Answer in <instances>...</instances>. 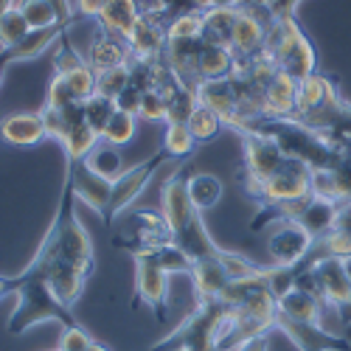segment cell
Wrapping results in <instances>:
<instances>
[{
    "label": "cell",
    "mask_w": 351,
    "mask_h": 351,
    "mask_svg": "<svg viewBox=\"0 0 351 351\" xmlns=\"http://www.w3.org/2000/svg\"><path fill=\"white\" fill-rule=\"evenodd\" d=\"M135 258V298L143 301L160 320L166 317V301H169V273L155 261L152 253H138Z\"/></svg>",
    "instance_id": "cell-13"
},
{
    "label": "cell",
    "mask_w": 351,
    "mask_h": 351,
    "mask_svg": "<svg viewBox=\"0 0 351 351\" xmlns=\"http://www.w3.org/2000/svg\"><path fill=\"white\" fill-rule=\"evenodd\" d=\"M73 104H84L76 99V93L68 87V82L62 76H51L48 82V93H45V107H56V110H65Z\"/></svg>",
    "instance_id": "cell-47"
},
{
    "label": "cell",
    "mask_w": 351,
    "mask_h": 351,
    "mask_svg": "<svg viewBox=\"0 0 351 351\" xmlns=\"http://www.w3.org/2000/svg\"><path fill=\"white\" fill-rule=\"evenodd\" d=\"M298 3H301V0H273L270 14H273V17H295Z\"/></svg>",
    "instance_id": "cell-52"
},
{
    "label": "cell",
    "mask_w": 351,
    "mask_h": 351,
    "mask_svg": "<svg viewBox=\"0 0 351 351\" xmlns=\"http://www.w3.org/2000/svg\"><path fill=\"white\" fill-rule=\"evenodd\" d=\"M324 312L326 304L320 301L317 292L306 287H292L284 298H278V315L289 320H304V324H324Z\"/></svg>",
    "instance_id": "cell-22"
},
{
    "label": "cell",
    "mask_w": 351,
    "mask_h": 351,
    "mask_svg": "<svg viewBox=\"0 0 351 351\" xmlns=\"http://www.w3.org/2000/svg\"><path fill=\"white\" fill-rule=\"evenodd\" d=\"M337 217H340V206H337V202L309 197V202L304 206L298 222L312 233L315 239H324L326 233H332L337 228Z\"/></svg>",
    "instance_id": "cell-26"
},
{
    "label": "cell",
    "mask_w": 351,
    "mask_h": 351,
    "mask_svg": "<svg viewBox=\"0 0 351 351\" xmlns=\"http://www.w3.org/2000/svg\"><path fill=\"white\" fill-rule=\"evenodd\" d=\"M43 121H45V130H48V138L60 141L79 124H84V104H73V107H65V110H56V107H43L40 110Z\"/></svg>",
    "instance_id": "cell-31"
},
{
    "label": "cell",
    "mask_w": 351,
    "mask_h": 351,
    "mask_svg": "<svg viewBox=\"0 0 351 351\" xmlns=\"http://www.w3.org/2000/svg\"><path fill=\"white\" fill-rule=\"evenodd\" d=\"M276 332L292 340L298 351H348V340L343 335H335L320 324H304V320H289L284 315L276 317Z\"/></svg>",
    "instance_id": "cell-15"
},
{
    "label": "cell",
    "mask_w": 351,
    "mask_h": 351,
    "mask_svg": "<svg viewBox=\"0 0 351 351\" xmlns=\"http://www.w3.org/2000/svg\"><path fill=\"white\" fill-rule=\"evenodd\" d=\"M265 53H270V60L278 65V71L295 76L298 82L317 73L315 45L301 28L298 17H273Z\"/></svg>",
    "instance_id": "cell-3"
},
{
    "label": "cell",
    "mask_w": 351,
    "mask_h": 351,
    "mask_svg": "<svg viewBox=\"0 0 351 351\" xmlns=\"http://www.w3.org/2000/svg\"><path fill=\"white\" fill-rule=\"evenodd\" d=\"M237 17H239V9H208V12H202V43L230 48Z\"/></svg>",
    "instance_id": "cell-27"
},
{
    "label": "cell",
    "mask_w": 351,
    "mask_h": 351,
    "mask_svg": "<svg viewBox=\"0 0 351 351\" xmlns=\"http://www.w3.org/2000/svg\"><path fill=\"white\" fill-rule=\"evenodd\" d=\"M14 3H17V0H0V14H6V12L14 6Z\"/></svg>",
    "instance_id": "cell-58"
},
{
    "label": "cell",
    "mask_w": 351,
    "mask_h": 351,
    "mask_svg": "<svg viewBox=\"0 0 351 351\" xmlns=\"http://www.w3.org/2000/svg\"><path fill=\"white\" fill-rule=\"evenodd\" d=\"M127 87H130V62L96 73V93L104 96V99H112L115 101V99H119L127 90Z\"/></svg>",
    "instance_id": "cell-40"
},
{
    "label": "cell",
    "mask_w": 351,
    "mask_h": 351,
    "mask_svg": "<svg viewBox=\"0 0 351 351\" xmlns=\"http://www.w3.org/2000/svg\"><path fill=\"white\" fill-rule=\"evenodd\" d=\"M0 138L12 146H34L48 138L40 112H12L0 121Z\"/></svg>",
    "instance_id": "cell-21"
},
{
    "label": "cell",
    "mask_w": 351,
    "mask_h": 351,
    "mask_svg": "<svg viewBox=\"0 0 351 351\" xmlns=\"http://www.w3.org/2000/svg\"><path fill=\"white\" fill-rule=\"evenodd\" d=\"M53 351H56V348H53Z\"/></svg>",
    "instance_id": "cell-63"
},
{
    "label": "cell",
    "mask_w": 351,
    "mask_h": 351,
    "mask_svg": "<svg viewBox=\"0 0 351 351\" xmlns=\"http://www.w3.org/2000/svg\"><path fill=\"white\" fill-rule=\"evenodd\" d=\"M186 180L189 178L183 174V169L178 166L169 174V180L163 183V189H160V211H163V217H166V222H169L174 237H178V233L199 214L194 208L191 197H189V183Z\"/></svg>",
    "instance_id": "cell-16"
},
{
    "label": "cell",
    "mask_w": 351,
    "mask_h": 351,
    "mask_svg": "<svg viewBox=\"0 0 351 351\" xmlns=\"http://www.w3.org/2000/svg\"><path fill=\"white\" fill-rule=\"evenodd\" d=\"M48 3L56 9V14H60V23L62 25H73V23H79L76 20V9H73V3H71V0H48Z\"/></svg>",
    "instance_id": "cell-51"
},
{
    "label": "cell",
    "mask_w": 351,
    "mask_h": 351,
    "mask_svg": "<svg viewBox=\"0 0 351 351\" xmlns=\"http://www.w3.org/2000/svg\"><path fill=\"white\" fill-rule=\"evenodd\" d=\"M312 197V169L301 160L287 158V163L273 174L270 180H265L250 199H256L265 211H278L292 202H301Z\"/></svg>",
    "instance_id": "cell-6"
},
{
    "label": "cell",
    "mask_w": 351,
    "mask_h": 351,
    "mask_svg": "<svg viewBox=\"0 0 351 351\" xmlns=\"http://www.w3.org/2000/svg\"><path fill=\"white\" fill-rule=\"evenodd\" d=\"M6 289L17 292V306L9 317V335H23L37 324H60V326H79V320L73 317V309H68L60 298L53 295V289L48 281L32 270H23L12 278H6Z\"/></svg>",
    "instance_id": "cell-2"
},
{
    "label": "cell",
    "mask_w": 351,
    "mask_h": 351,
    "mask_svg": "<svg viewBox=\"0 0 351 351\" xmlns=\"http://www.w3.org/2000/svg\"><path fill=\"white\" fill-rule=\"evenodd\" d=\"M267 348H270V340H267V337H256V340L242 343L237 351H267Z\"/></svg>",
    "instance_id": "cell-54"
},
{
    "label": "cell",
    "mask_w": 351,
    "mask_h": 351,
    "mask_svg": "<svg viewBox=\"0 0 351 351\" xmlns=\"http://www.w3.org/2000/svg\"><path fill=\"white\" fill-rule=\"evenodd\" d=\"M250 6H261V9H270L273 6V0H247Z\"/></svg>",
    "instance_id": "cell-57"
},
{
    "label": "cell",
    "mask_w": 351,
    "mask_h": 351,
    "mask_svg": "<svg viewBox=\"0 0 351 351\" xmlns=\"http://www.w3.org/2000/svg\"><path fill=\"white\" fill-rule=\"evenodd\" d=\"M87 65H90L96 73L101 71H110V68H119V65H127L132 60V51L127 45V40L121 37H112L107 32H101L99 28V37L90 43V48H87L84 53Z\"/></svg>",
    "instance_id": "cell-24"
},
{
    "label": "cell",
    "mask_w": 351,
    "mask_h": 351,
    "mask_svg": "<svg viewBox=\"0 0 351 351\" xmlns=\"http://www.w3.org/2000/svg\"><path fill=\"white\" fill-rule=\"evenodd\" d=\"M84 163H87V169H90V171H96L99 178H104V180H110V183H115V180H119L121 174L127 171V169H124V158H121V152H119V146L107 143L104 138L96 143V149L84 158Z\"/></svg>",
    "instance_id": "cell-30"
},
{
    "label": "cell",
    "mask_w": 351,
    "mask_h": 351,
    "mask_svg": "<svg viewBox=\"0 0 351 351\" xmlns=\"http://www.w3.org/2000/svg\"><path fill=\"white\" fill-rule=\"evenodd\" d=\"M346 270H348V278H351V258L346 261Z\"/></svg>",
    "instance_id": "cell-62"
},
{
    "label": "cell",
    "mask_w": 351,
    "mask_h": 351,
    "mask_svg": "<svg viewBox=\"0 0 351 351\" xmlns=\"http://www.w3.org/2000/svg\"><path fill=\"white\" fill-rule=\"evenodd\" d=\"M65 183L73 189L76 199H82L84 206H90L101 219L107 217L110 199H112V183L110 180H104L96 171H90L84 160H68Z\"/></svg>",
    "instance_id": "cell-14"
},
{
    "label": "cell",
    "mask_w": 351,
    "mask_h": 351,
    "mask_svg": "<svg viewBox=\"0 0 351 351\" xmlns=\"http://www.w3.org/2000/svg\"><path fill=\"white\" fill-rule=\"evenodd\" d=\"M14 6L23 12V17L28 20V25H32V32L62 25L60 23V14H56V9L48 3V0H17Z\"/></svg>",
    "instance_id": "cell-38"
},
{
    "label": "cell",
    "mask_w": 351,
    "mask_h": 351,
    "mask_svg": "<svg viewBox=\"0 0 351 351\" xmlns=\"http://www.w3.org/2000/svg\"><path fill=\"white\" fill-rule=\"evenodd\" d=\"M138 20H141L138 0H110L107 9L101 12V17L96 20V25L101 28V32L112 34V37L127 40Z\"/></svg>",
    "instance_id": "cell-25"
},
{
    "label": "cell",
    "mask_w": 351,
    "mask_h": 351,
    "mask_svg": "<svg viewBox=\"0 0 351 351\" xmlns=\"http://www.w3.org/2000/svg\"><path fill=\"white\" fill-rule=\"evenodd\" d=\"M228 309L230 306L222 301L197 304L178 329L152 346V351H217V337Z\"/></svg>",
    "instance_id": "cell-4"
},
{
    "label": "cell",
    "mask_w": 351,
    "mask_h": 351,
    "mask_svg": "<svg viewBox=\"0 0 351 351\" xmlns=\"http://www.w3.org/2000/svg\"><path fill=\"white\" fill-rule=\"evenodd\" d=\"M101 141V135L96 130H90L87 124L73 127L65 138H62V149H65V160H84L96 149V143Z\"/></svg>",
    "instance_id": "cell-33"
},
{
    "label": "cell",
    "mask_w": 351,
    "mask_h": 351,
    "mask_svg": "<svg viewBox=\"0 0 351 351\" xmlns=\"http://www.w3.org/2000/svg\"><path fill=\"white\" fill-rule=\"evenodd\" d=\"M87 351H110V348H107L104 343H96V340H93V343H90V348H87Z\"/></svg>",
    "instance_id": "cell-59"
},
{
    "label": "cell",
    "mask_w": 351,
    "mask_h": 351,
    "mask_svg": "<svg viewBox=\"0 0 351 351\" xmlns=\"http://www.w3.org/2000/svg\"><path fill=\"white\" fill-rule=\"evenodd\" d=\"M270 23H273L270 9L245 3V6L239 9L237 25H233V43H230L233 53H237L239 60H253V56L265 53Z\"/></svg>",
    "instance_id": "cell-12"
},
{
    "label": "cell",
    "mask_w": 351,
    "mask_h": 351,
    "mask_svg": "<svg viewBox=\"0 0 351 351\" xmlns=\"http://www.w3.org/2000/svg\"><path fill=\"white\" fill-rule=\"evenodd\" d=\"M110 0H76L73 9H76V20H99L101 12L107 9Z\"/></svg>",
    "instance_id": "cell-49"
},
{
    "label": "cell",
    "mask_w": 351,
    "mask_h": 351,
    "mask_svg": "<svg viewBox=\"0 0 351 351\" xmlns=\"http://www.w3.org/2000/svg\"><path fill=\"white\" fill-rule=\"evenodd\" d=\"M73 189L62 183V197H60V208L56 217L45 233V239L40 250L34 253L28 270L37 276H48L56 267H73L84 276H93L96 270V250L90 242V233L82 225V219L73 211Z\"/></svg>",
    "instance_id": "cell-1"
},
{
    "label": "cell",
    "mask_w": 351,
    "mask_h": 351,
    "mask_svg": "<svg viewBox=\"0 0 351 351\" xmlns=\"http://www.w3.org/2000/svg\"><path fill=\"white\" fill-rule=\"evenodd\" d=\"M93 343V337L87 335L79 326H62V335H60V343H56V351H87Z\"/></svg>",
    "instance_id": "cell-48"
},
{
    "label": "cell",
    "mask_w": 351,
    "mask_h": 351,
    "mask_svg": "<svg viewBox=\"0 0 351 351\" xmlns=\"http://www.w3.org/2000/svg\"><path fill=\"white\" fill-rule=\"evenodd\" d=\"M317 239L298 219H276L267 230V256L276 267H301L315 253Z\"/></svg>",
    "instance_id": "cell-7"
},
{
    "label": "cell",
    "mask_w": 351,
    "mask_h": 351,
    "mask_svg": "<svg viewBox=\"0 0 351 351\" xmlns=\"http://www.w3.org/2000/svg\"><path fill=\"white\" fill-rule=\"evenodd\" d=\"M191 284H194V298L197 304H206V301H219L225 287L230 284L228 270L222 267L219 253L211 258H199L194 261V270H191Z\"/></svg>",
    "instance_id": "cell-19"
},
{
    "label": "cell",
    "mask_w": 351,
    "mask_h": 351,
    "mask_svg": "<svg viewBox=\"0 0 351 351\" xmlns=\"http://www.w3.org/2000/svg\"><path fill=\"white\" fill-rule=\"evenodd\" d=\"M337 230H346V233H351V202H346V206H340Z\"/></svg>",
    "instance_id": "cell-53"
},
{
    "label": "cell",
    "mask_w": 351,
    "mask_h": 351,
    "mask_svg": "<svg viewBox=\"0 0 351 351\" xmlns=\"http://www.w3.org/2000/svg\"><path fill=\"white\" fill-rule=\"evenodd\" d=\"M197 101L202 107L214 110L219 119L225 121V127L237 119L239 112V96H237V87H233L230 76L228 79H208V82H199L197 87Z\"/></svg>",
    "instance_id": "cell-20"
},
{
    "label": "cell",
    "mask_w": 351,
    "mask_h": 351,
    "mask_svg": "<svg viewBox=\"0 0 351 351\" xmlns=\"http://www.w3.org/2000/svg\"><path fill=\"white\" fill-rule=\"evenodd\" d=\"M186 183H189V197H191L194 208H197L199 214L211 211L217 202L222 199V194H225L222 180L217 178V174H208V171H194V174H189Z\"/></svg>",
    "instance_id": "cell-29"
},
{
    "label": "cell",
    "mask_w": 351,
    "mask_h": 351,
    "mask_svg": "<svg viewBox=\"0 0 351 351\" xmlns=\"http://www.w3.org/2000/svg\"><path fill=\"white\" fill-rule=\"evenodd\" d=\"M197 90L194 87H180L178 93H174L171 99H169V119H166V124L169 121H178V124H189V119H191V112L197 110Z\"/></svg>",
    "instance_id": "cell-43"
},
{
    "label": "cell",
    "mask_w": 351,
    "mask_h": 351,
    "mask_svg": "<svg viewBox=\"0 0 351 351\" xmlns=\"http://www.w3.org/2000/svg\"><path fill=\"white\" fill-rule=\"evenodd\" d=\"M242 146H245V189H247V197H253L256 189L265 180H270L287 163V155L265 132L242 135Z\"/></svg>",
    "instance_id": "cell-8"
},
{
    "label": "cell",
    "mask_w": 351,
    "mask_h": 351,
    "mask_svg": "<svg viewBox=\"0 0 351 351\" xmlns=\"http://www.w3.org/2000/svg\"><path fill=\"white\" fill-rule=\"evenodd\" d=\"M304 267L309 270L317 295L326 306H332L335 312L351 306V278H348V270H346V261L312 253L304 261Z\"/></svg>",
    "instance_id": "cell-10"
},
{
    "label": "cell",
    "mask_w": 351,
    "mask_h": 351,
    "mask_svg": "<svg viewBox=\"0 0 351 351\" xmlns=\"http://www.w3.org/2000/svg\"><path fill=\"white\" fill-rule=\"evenodd\" d=\"M189 130H191L197 143H208V141H214L225 130V121L219 119L214 110L197 104V110L191 112V119H189Z\"/></svg>",
    "instance_id": "cell-36"
},
{
    "label": "cell",
    "mask_w": 351,
    "mask_h": 351,
    "mask_svg": "<svg viewBox=\"0 0 351 351\" xmlns=\"http://www.w3.org/2000/svg\"><path fill=\"white\" fill-rule=\"evenodd\" d=\"M115 110H119V107H115L112 99H104V96L96 93L93 99L84 101V124L90 130H96L99 135H104V130H107V124H110Z\"/></svg>",
    "instance_id": "cell-41"
},
{
    "label": "cell",
    "mask_w": 351,
    "mask_h": 351,
    "mask_svg": "<svg viewBox=\"0 0 351 351\" xmlns=\"http://www.w3.org/2000/svg\"><path fill=\"white\" fill-rule=\"evenodd\" d=\"M3 73H6V65L0 62V84H3Z\"/></svg>",
    "instance_id": "cell-61"
},
{
    "label": "cell",
    "mask_w": 351,
    "mask_h": 351,
    "mask_svg": "<svg viewBox=\"0 0 351 351\" xmlns=\"http://www.w3.org/2000/svg\"><path fill=\"white\" fill-rule=\"evenodd\" d=\"M141 90H138V87H127V90L119 96V99H115V107H119V110H127V112H132V115H138V107H141Z\"/></svg>",
    "instance_id": "cell-50"
},
{
    "label": "cell",
    "mask_w": 351,
    "mask_h": 351,
    "mask_svg": "<svg viewBox=\"0 0 351 351\" xmlns=\"http://www.w3.org/2000/svg\"><path fill=\"white\" fill-rule=\"evenodd\" d=\"M138 119H141V121H163V124H166V119H169V101L163 99V93L146 90V93L141 96Z\"/></svg>",
    "instance_id": "cell-46"
},
{
    "label": "cell",
    "mask_w": 351,
    "mask_h": 351,
    "mask_svg": "<svg viewBox=\"0 0 351 351\" xmlns=\"http://www.w3.org/2000/svg\"><path fill=\"white\" fill-rule=\"evenodd\" d=\"M32 34V25L23 17V12L17 6H12L6 14H0V51H9L17 43H23Z\"/></svg>",
    "instance_id": "cell-34"
},
{
    "label": "cell",
    "mask_w": 351,
    "mask_h": 351,
    "mask_svg": "<svg viewBox=\"0 0 351 351\" xmlns=\"http://www.w3.org/2000/svg\"><path fill=\"white\" fill-rule=\"evenodd\" d=\"M135 132H138V115H132L127 110H115L101 138L112 146H127L135 138Z\"/></svg>",
    "instance_id": "cell-39"
},
{
    "label": "cell",
    "mask_w": 351,
    "mask_h": 351,
    "mask_svg": "<svg viewBox=\"0 0 351 351\" xmlns=\"http://www.w3.org/2000/svg\"><path fill=\"white\" fill-rule=\"evenodd\" d=\"M194 3V9H199V12H208L211 9V0H191Z\"/></svg>",
    "instance_id": "cell-56"
},
{
    "label": "cell",
    "mask_w": 351,
    "mask_h": 351,
    "mask_svg": "<svg viewBox=\"0 0 351 351\" xmlns=\"http://www.w3.org/2000/svg\"><path fill=\"white\" fill-rule=\"evenodd\" d=\"M146 253H152L158 265L169 273V276H191L194 270V258L180 247V245H163L158 250H146Z\"/></svg>",
    "instance_id": "cell-35"
},
{
    "label": "cell",
    "mask_w": 351,
    "mask_h": 351,
    "mask_svg": "<svg viewBox=\"0 0 351 351\" xmlns=\"http://www.w3.org/2000/svg\"><path fill=\"white\" fill-rule=\"evenodd\" d=\"M82 65H87V60L73 48L71 37L65 34L60 40V48H56V53H53V76H65V73H71V71H76Z\"/></svg>",
    "instance_id": "cell-45"
},
{
    "label": "cell",
    "mask_w": 351,
    "mask_h": 351,
    "mask_svg": "<svg viewBox=\"0 0 351 351\" xmlns=\"http://www.w3.org/2000/svg\"><path fill=\"white\" fill-rule=\"evenodd\" d=\"M247 0H211V9H242Z\"/></svg>",
    "instance_id": "cell-55"
},
{
    "label": "cell",
    "mask_w": 351,
    "mask_h": 351,
    "mask_svg": "<svg viewBox=\"0 0 351 351\" xmlns=\"http://www.w3.org/2000/svg\"><path fill=\"white\" fill-rule=\"evenodd\" d=\"M174 242V233L163 217V211L152 208H130L112 222V245L132 256L158 250Z\"/></svg>",
    "instance_id": "cell-5"
},
{
    "label": "cell",
    "mask_w": 351,
    "mask_h": 351,
    "mask_svg": "<svg viewBox=\"0 0 351 351\" xmlns=\"http://www.w3.org/2000/svg\"><path fill=\"white\" fill-rule=\"evenodd\" d=\"M68 34V25H53V28H40V32H32L23 43H17L9 51H0V62L6 68L14 62H32L37 56H43L53 43H60Z\"/></svg>",
    "instance_id": "cell-23"
},
{
    "label": "cell",
    "mask_w": 351,
    "mask_h": 351,
    "mask_svg": "<svg viewBox=\"0 0 351 351\" xmlns=\"http://www.w3.org/2000/svg\"><path fill=\"white\" fill-rule=\"evenodd\" d=\"M315 256H329V258L348 261V258H351V233L335 228L332 233H326L324 239H317V245H315Z\"/></svg>",
    "instance_id": "cell-42"
},
{
    "label": "cell",
    "mask_w": 351,
    "mask_h": 351,
    "mask_svg": "<svg viewBox=\"0 0 351 351\" xmlns=\"http://www.w3.org/2000/svg\"><path fill=\"white\" fill-rule=\"evenodd\" d=\"M6 292H9V289H6V278H3V276H0V298H3V295H6Z\"/></svg>",
    "instance_id": "cell-60"
},
{
    "label": "cell",
    "mask_w": 351,
    "mask_h": 351,
    "mask_svg": "<svg viewBox=\"0 0 351 351\" xmlns=\"http://www.w3.org/2000/svg\"><path fill=\"white\" fill-rule=\"evenodd\" d=\"M219 261H222V267L228 270L230 281H242V278H250L256 273H261V267L256 265V261H250L245 253H237V250H219Z\"/></svg>",
    "instance_id": "cell-44"
},
{
    "label": "cell",
    "mask_w": 351,
    "mask_h": 351,
    "mask_svg": "<svg viewBox=\"0 0 351 351\" xmlns=\"http://www.w3.org/2000/svg\"><path fill=\"white\" fill-rule=\"evenodd\" d=\"M346 104L340 101L337 84L324 76V73H312L306 79L298 82V104H295V121L306 124L312 119H320V115H329L343 110Z\"/></svg>",
    "instance_id": "cell-11"
},
{
    "label": "cell",
    "mask_w": 351,
    "mask_h": 351,
    "mask_svg": "<svg viewBox=\"0 0 351 351\" xmlns=\"http://www.w3.org/2000/svg\"><path fill=\"white\" fill-rule=\"evenodd\" d=\"M166 160H169V155L160 149V152H155L149 160L130 166V169L121 174V178L112 183L110 211H107V217H104V225H107V228H112V222H115V219H119L121 214H127V211L135 206V199L143 194V189L149 186V180L155 178V171H158Z\"/></svg>",
    "instance_id": "cell-9"
},
{
    "label": "cell",
    "mask_w": 351,
    "mask_h": 351,
    "mask_svg": "<svg viewBox=\"0 0 351 351\" xmlns=\"http://www.w3.org/2000/svg\"><path fill=\"white\" fill-rule=\"evenodd\" d=\"M237 65V53L233 48H219V45H206L202 43L199 60H197V79L208 82V79H228Z\"/></svg>",
    "instance_id": "cell-28"
},
{
    "label": "cell",
    "mask_w": 351,
    "mask_h": 351,
    "mask_svg": "<svg viewBox=\"0 0 351 351\" xmlns=\"http://www.w3.org/2000/svg\"><path fill=\"white\" fill-rule=\"evenodd\" d=\"M197 141L189 130V124H178V121H169L166 130H163V152L174 160H183V158H191L197 152Z\"/></svg>",
    "instance_id": "cell-32"
},
{
    "label": "cell",
    "mask_w": 351,
    "mask_h": 351,
    "mask_svg": "<svg viewBox=\"0 0 351 351\" xmlns=\"http://www.w3.org/2000/svg\"><path fill=\"white\" fill-rule=\"evenodd\" d=\"M180 40H202V12H186L166 23V43H180Z\"/></svg>",
    "instance_id": "cell-37"
},
{
    "label": "cell",
    "mask_w": 351,
    "mask_h": 351,
    "mask_svg": "<svg viewBox=\"0 0 351 351\" xmlns=\"http://www.w3.org/2000/svg\"><path fill=\"white\" fill-rule=\"evenodd\" d=\"M295 104H298V79L278 71L276 79L265 87V119L270 121L295 119Z\"/></svg>",
    "instance_id": "cell-17"
},
{
    "label": "cell",
    "mask_w": 351,
    "mask_h": 351,
    "mask_svg": "<svg viewBox=\"0 0 351 351\" xmlns=\"http://www.w3.org/2000/svg\"><path fill=\"white\" fill-rule=\"evenodd\" d=\"M127 45L132 51V60H158L166 51V20L143 17L135 23V28L127 37Z\"/></svg>",
    "instance_id": "cell-18"
}]
</instances>
